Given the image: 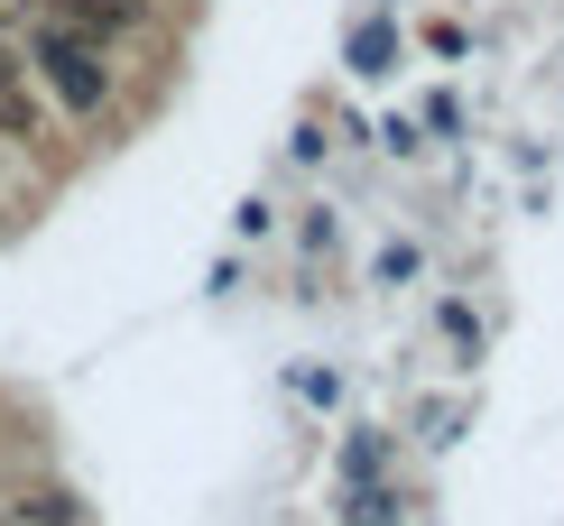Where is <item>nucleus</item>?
<instances>
[{
  "mask_svg": "<svg viewBox=\"0 0 564 526\" xmlns=\"http://www.w3.org/2000/svg\"><path fill=\"white\" fill-rule=\"evenodd\" d=\"M46 19L75 29V37H93V46H111V37L158 29V0H46Z\"/></svg>",
  "mask_w": 564,
  "mask_h": 526,
  "instance_id": "obj_2",
  "label": "nucleus"
},
{
  "mask_svg": "<svg viewBox=\"0 0 564 526\" xmlns=\"http://www.w3.org/2000/svg\"><path fill=\"white\" fill-rule=\"evenodd\" d=\"M10 526H84V498L75 490H29V498H10Z\"/></svg>",
  "mask_w": 564,
  "mask_h": 526,
  "instance_id": "obj_3",
  "label": "nucleus"
},
{
  "mask_svg": "<svg viewBox=\"0 0 564 526\" xmlns=\"http://www.w3.org/2000/svg\"><path fill=\"white\" fill-rule=\"evenodd\" d=\"M0 139H46V102H37L19 75L0 84Z\"/></svg>",
  "mask_w": 564,
  "mask_h": 526,
  "instance_id": "obj_4",
  "label": "nucleus"
},
{
  "mask_svg": "<svg viewBox=\"0 0 564 526\" xmlns=\"http://www.w3.org/2000/svg\"><path fill=\"white\" fill-rule=\"evenodd\" d=\"M10 19H19V0H0V29H10Z\"/></svg>",
  "mask_w": 564,
  "mask_h": 526,
  "instance_id": "obj_7",
  "label": "nucleus"
},
{
  "mask_svg": "<svg viewBox=\"0 0 564 526\" xmlns=\"http://www.w3.org/2000/svg\"><path fill=\"white\" fill-rule=\"evenodd\" d=\"M343 517H351V526H389V517H398V498H389V490H351V508H343Z\"/></svg>",
  "mask_w": 564,
  "mask_h": 526,
  "instance_id": "obj_5",
  "label": "nucleus"
},
{
  "mask_svg": "<svg viewBox=\"0 0 564 526\" xmlns=\"http://www.w3.org/2000/svg\"><path fill=\"white\" fill-rule=\"evenodd\" d=\"M10 75H19V46H10V37H0V84H10Z\"/></svg>",
  "mask_w": 564,
  "mask_h": 526,
  "instance_id": "obj_6",
  "label": "nucleus"
},
{
  "mask_svg": "<svg viewBox=\"0 0 564 526\" xmlns=\"http://www.w3.org/2000/svg\"><path fill=\"white\" fill-rule=\"evenodd\" d=\"M29 65H37V84H46V102L75 111V121H93V111L111 102V46L56 29V19H37V29H29Z\"/></svg>",
  "mask_w": 564,
  "mask_h": 526,
  "instance_id": "obj_1",
  "label": "nucleus"
}]
</instances>
